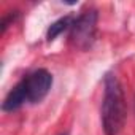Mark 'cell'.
Segmentation results:
<instances>
[{
	"mask_svg": "<svg viewBox=\"0 0 135 135\" xmlns=\"http://www.w3.org/2000/svg\"><path fill=\"white\" fill-rule=\"evenodd\" d=\"M102 100V127L105 135H119L126 124V97L119 78L114 73H107L103 80Z\"/></svg>",
	"mask_w": 135,
	"mask_h": 135,
	"instance_id": "cell-1",
	"label": "cell"
},
{
	"mask_svg": "<svg viewBox=\"0 0 135 135\" xmlns=\"http://www.w3.org/2000/svg\"><path fill=\"white\" fill-rule=\"evenodd\" d=\"M97 19H99L97 10L83 11L78 18L73 19L69 38L75 48L84 51L92 46L95 40V32H97Z\"/></svg>",
	"mask_w": 135,
	"mask_h": 135,
	"instance_id": "cell-2",
	"label": "cell"
},
{
	"mask_svg": "<svg viewBox=\"0 0 135 135\" xmlns=\"http://www.w3.org/2000/svg\"><path fill=\"white\" fill-rule=\"evenodd\" d=\"M21 81L26 89L27 103H38L48 95L52 86V75L46 69H38L24 76Z\"/></svg>",
	"mask_w": 135,
	"mask_h": 135,
	"instance_id": "cell-3",
	"label": "cell"
},
{
	"mask_svg": "<svg viewBox=\"0 0 135 135\" xmlns=\"http://www.w3.org/2000/svg\"><path fill=\"white\" fill-rule=\"evenodd\" d=\"M27 103V95H26V89L22 81H19L5 97L3 103H2V110L7 113H13L16 110H19L22 105Z\"/></svg>",
	"mask_w": 135,
	"mask_h": 135,
	"instance_id": "cell-4",
	"label": "cell"
},
{
	"mask_svg": "<svg viewBox=\"0 0 135 135\" xmlns=\"http://www.w3.org/2000/svg\"><path fill=\"white\" fill-rule=\"evenodd\" d=\"M73 19H75V18H72V16H64V18L57 19L56 22H52V24L49 26L48 32H46V40H48V41H52V40H54L56 37H59L62 32L70 30V27H72V24H73Z\"/></svg>",
	"mask_w": 135,
	"mask_h": 135,
	"instance_id": "cell-5",
	"label": "cell"
},
{
	"mask_svg": "<svg viewBox=\"0 0 135 135\" xmlns=\"http://www.w3.org/2000/svg\"><path fill=\"white\" fill-rule=\"evenodd\" d=\"M16 16H18V11H10V15H8V16H5V18L2 19V33H5V30H7L8 24H10V22H13V21L16 19Z\"/></svg>",
	"mask_w": 135,
	"mask_h": 135,
	"instance_id": "cell-6",
	"label": "cell"
},
{
	"mask_svg": "<svg viewBox=\"0 0 135 135\" xmlns=\"http://www.w3.org/2000/svg\"><path fill=\"white\" fill-rule=\"evenodd\" d=\"M64 135H67V133H64Z\"/></svg>",
	"mask_w": 135,
	"mask_h": 135,
	"instance_id": "cell-7",
	"label": "cell"
}]
</instances>
